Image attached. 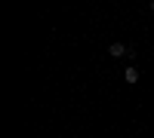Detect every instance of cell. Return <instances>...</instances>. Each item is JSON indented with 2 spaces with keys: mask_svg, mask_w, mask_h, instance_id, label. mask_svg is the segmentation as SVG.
<instances>
[{
  "mask_svg": "<svg viewBox=\"0 0 154 138\" xmlns=\"http://www.w3.org/2000/svg\"><path fill=\"white\" fill-rule=\"evenodd\" d=\"M151 12H154V0H151Z\"/></svg>",
  "mask_w": 154,
  "mask_h": 138,
  "instance_id": "obj_3",
  "label": "cell"
},
{
  "mask_svg": "<svg viewBox=\"0 0 154 138\" xmlns=\"http://www.w3.org/2000/svg\"><path fill=\"white\" fill-rule=\"evenodd\" d=\"M108 55H111V58H123V55H130V49H126L123 43H111V46H108Z\"/></svg>",
  "mask_w": 154,
  "mask_h": 138,
  "instance_id": "obj_1",
  "label": "cell"
},
{
  "mask_svg": "<svg viewBox=\"0 0 154 138\" xmlns=\"http://www.w3.org/2000/svg\"><path fill=\"white\" fill-rule=\"evenodd\" d=\"M123 80H126V83H139V68H133V65H130V68L123 71Z\"/></svg>",
  "mask_w": 154,
  "mask_h": 138,
  "instance_id": "obj_2",
  "label": "cell"
}]
</instances>
